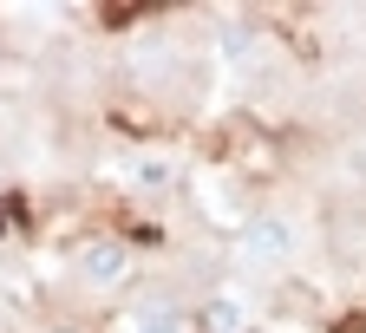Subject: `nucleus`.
Wrapping results in <instances>:
<instances>
[{"mask_svg":"<svg viewBox=\"0 0 366 333\" xmlns=\"http://www.w3.org/2000/svg\"><path fill=\"white\" fill-rule=\"evenodd\" d=\"M236 262H242L249 274H282V268H295V262H301V222L282 216V209L249 216V222L236 229Z\"/></svg>","mask_w":366,"mask_h":333,"instance_id":"obj_1","label":"nucleus"},{"mask_svg":"<svg viewBox=\"0 0 366 333\" xmlns=\"http://www.w3.org/2000/svg\"><path fill=\"white\" fill-rule=\"evenodd\" d=\"M72 274L85 281V288H124L131 281V249L118 242V235H92V242H79L72 249Z\"/></svg>","mask_w":366,"mask_h":333,"instance_id":"obj_2","label":"nucleus"},{"mask_svg":"<svg viewBox=\"0 0 366 333\" xmlns=\"http://www.w3.org/2000/svg\"><path fill=\"white\" fill-rule=\"evenodd\" d=\"M249 327H255V307L242 288H216L203 301V320H197V333H249Z\"/></svg>","mask_w":366,"mask_h":333,"instance_id":"obj_3","label":"nucleus"},{"mask_svg":"<svg viewBox=\"0 0 366 333\" xmlns=\"http://www.w3.org/2000/svg\"><path fill=\"white\" fill-rule=\"evenodd\" d=\"M124 183L137 189V197H164V189L177 183V157H170V151H137V157L124 164Z\"/></svg>","mask_w":366,"mask_h":333,"instance_id":"obj_4","label":"nucleus"},{"mask_svg":"<svg viewBox=\"0 0 366 333\" xmlns=\"http://www.w3.org/2000/svg\"><path fill=\"white\" fill-rule=\"evenodd\" d=\"M118 333H197V320L183 307H170V301H144V307H131L118 320Z\"/></svg>","mask_w":366,"mask_h":333,"instance_id":"obj_5","label":"nucleus"},{"mask_svg":"<svg viewBox=\"0 0 366 333\" xmlns=\"http://www.w3.org/2000/svg\"><path fill=\"white\" fill-rule=\"evenodd\" d=\"M197 203H203V216H216V222H236V229L249 222V216L236 209V189H229V177H203V183H197Z\"/></svg>","mask_w":366,"mask_h":333,"instance_id":"obj_6","label":"nucleus"},{"mask_svg":"<svg viewBox=\"0 0 366 333\" xmlns=\"http://www.w3.org/2000/svg\"><path fill=\"white\" fill-rule=\"evenodd\" d=\"M53 333H66V327H53Z\"/></svg>","mask_w":366,"mask_h":333,"instance_id":"obj_7","label":"nucleus"}]
</instances>
